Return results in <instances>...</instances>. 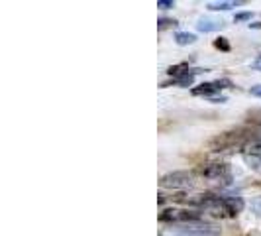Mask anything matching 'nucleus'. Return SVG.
<instances>
[{
  "mask_svg": "<svg viewBox=\"0 0 261 236\" xmlns=\"http://www.w3.org/2000/svg\"><path fill=\"white\" fill-rule=\"evenodd\" d=\"M175 26H177V20H173V18H159L157 20V30H167V28Z\"/></svg>",
  "mask_w": 261,
  "mask_h": 236,
  "instance_id": "nucleus-13",
  "label": "nucleus"
},
{
  "mask_svg": "<svg viewBox=\"0 0 261 236\" xmlns=\"http://www.w3.org/2000/svg\"><path fill=\"white\" fill-rule=\"evenodd\" d=\"M157 8H161V10H171V8H175V2H173V0H157Z\"/></svg>",
  "mask_w": 261,
  "mask_h": 236,
  "instance_id": "nucleus-15",
  "label": "nucleus"
},
{
  "mask_svg": "<svg viewBox=\"0 0 261 236\" xmlns=\"http://www.w3.org/2000/svg\"><path fill=\"white\" fill-rule=\"evenodd\" d=\"M244 159L251 170L261 171V142L259 140H251L249 144H246V150H244Z\"/></svg>",
  "mask_w": 261,
  "mask_h": 236,
  "instance_id": "nucleus-8",
  "label": "nucleus"
},
{
  "mask_svg": "<svg viewBox=\"0 0 261 236\" xmlns=\"http://www.w3.org/2000/svg\"><path fill=\"white\" fill-rule=\"evenodd\" d=\"M222 28H224L222 20H214V18H206V16L196 22V30H198V32H204V34L218 32V30H222Z\"/></svg>",
  "mask_w": 261,
  "mask_h": 236,
  "instance_id": "nucleus-9",
  "label": "nucleus"
},
{
  "mask_svg": "<svg viewBox=\"0 0 261 236\" xmlns=\"http://www.w3.org/2000/svg\"><path fill=\"white\" fill-rule=\"evenodd\" d=\"M251 210L261 219V197H255V199L251 201Z\"/></svg>",
  "mask_w": 261,
  "mask_h": 236,
  "instance_id": "nucleus-16",
  "label": "nucleus"
},
{
  "mask_svg": "<svg viewBox=\"0 0 261 236\" xmlns=\"http://www.w3.org/2000/svg\"><path fill=\"white\" fill-rule=\"evenodd\" d=\"M251 20V12H238L234 16V22H248Z\"/></svg>",
  "mask_w": 261,
  "mask_h": 236,
  "instance_id": "nucleus-17",
  "label": "nucleus"
},
{
  "mask_svg": "<svg viewBox=\"0 0 261 236\" xmlns=\"http://www.w3.org/2000/svg\"><path fill=\"white\" fill-rule=\"evenodd\" d=\"M251 95H253V97H257V99H261V85H255V87H251Z\"/></svg>",
  "mask_w": 261,
  "mask_h": 236,
  "instance_id": "nucleus-19",
  "label": "nucleus"
},
{
  "mask_svg": "<svg viewBox=\"0 0 261 236\" xmlns=\"http://www.w3.org/2000/svg\"><path fill=\"white\" fill-rule=\"evenodd\" d=\"M251 30H261V22H253V24H249Z\"/></svg>",
  "mask_w": 261,
  "mask_h": 236,
  "instance_id": "nucleus-20",
  "label": "nucleus"
},
{
  "mask_svg": "<svg viewBox=\"0 0 261 236\" xmlns=\"http://www.w3.org/2000/svg\"><path fill=\"white\" fill-rule=\"evenodd\" d=\"M214 48L216 50H220V52H230V43H228V39L226 38H218L216 41H214Z\"/></svg>",
  "mask_w": 261,
  "mask_h": 236,
  "instance_id": "nucleus-14",
  "label": "nucleus"
},
{
  "mask_svg": "<svg viewBox=\"0 0 261 236\" xmlns=\"http://www.w3.org/2000/svg\"><path fill=\"white\" fill-rule=\"evenodd\" d=\"M175 230H179V232H183V234H191V236H218L220 234V226L204 223V221H198V223H191V224H181V226H175Z\"/></svg>",
  "mask_w": 261,
  "mask_h": 236,
  "instance_id": "nucleus-6",
  "label": "nucleus"
},
{
  "mask_svg": "<svg viewBox=\"0 0 261 236\" xmlns=\"http://www.w3.org/2000/svg\"><path fill=\"white\" fill-rule=\"evenodd\" d=\"M193 205L198 207V210H204L212 217H236L238 213L244 209V199L240 195H216V193H206V195H198L193 199Z\"/></svg>",
  "mask_w": 261,
  "mask_h": 236,
  "instance_id": "nucleus-1",
  "label": "nucleus"
},
{
  "mask_svg": "<svg viewBox=\"0 0 261 236\" xmlns=\"http://www.w3.org/2000/svg\"><path fill=\"white\" fill-rule=\"evenodd\" d=\"M255 69H259L261 71V61H255Z\"/></svg>",
  "mask_w": 261,
  "mask_h": 236,
  "instance_id": "nucleus-21",
  "label": "nucleus"
},
{
  "mask_svg": "<svg viewBox=\"0 0 261 236\" xmlns=\"http://www.w3.org/2000/svg\"><path fill=\"white\" fill-rule=\"evenodd\" d=\"M244 2H240V0H218V2H208V10H212V12H220V10H230V8H236V6H242Z\"/></svg>",
  "mask_w": 261,
  "mask_h": 236,
  "instance_id": "nucleus-10",
  "label": "nucleus"
},
{
  "mask_svg": "<svg viewBox=\"0 0 261 236\" xmlns=\"http://www.w3.org/2000/svg\"><path fill=\"white\" fill-rule=\"evenodd\" d=\"M159 236H191V234H183V232H179V230H175V228H171V230H161Z\"/></svg>",
  "mask_w": 261,
  "mask_h": 236,
  "instance_id": "nucleus-18",
  "label": "nucleus"
},
{
  "mask_svg": "<svg viewBox=\"0 0 261 236\" xmlns=\"http://www.w3.org/2000/svg\"><path fill=\"white\" fill-rule=\"evenodd\" d=\"M230 87H234V83L230 79H216V81H208V83H200L191 92L195 97H208V99H212L216 92L224 91V89H230Z\"/></svg>",
  "mask_w": 261,
  "mask_h": 236,
  "instance_id": "nucleus-7",
  "label": "nucleus"
},
{
  "mask_svg": "<svg viewBox=\"0 0 261 236\" xmlns=\"http://www.w3.org/2000/svg\"><path fill=\"white\" fill-rule=\"evenodd\" d=\"M159 221L161 223H169L175 226H181V224H191L202 221V213L198 209H167L159 215Z\"/></svg>",
  "mask_w": 261,
  "mask_h": 236,
  "instance_id": "nucleus-3",
  "label": "nucleus"
},
{
  "mask_svg": "<svg viewBox=\"0 0 261 236\" xmlns=\"http://www.w3.org/2000/svg\"><path fill=\"white\" fill-rule=\"evenodd\" d=\"M246 142H251V134H248V130H232V132H224L220 136H216L212 142H210V148L214 152H224L228 148H234V146H244Z\"/></svg>",
  "mask_w": 261,
  "mask_h": 236,
  "instance_id": "nucleus-2",
  "label": "nucleus"
},
{
  "mask_svg": "<svg viewBox=\"0 0 261 236\" xmlns=\"http://www.w3.org/2000/svg\"><path fill=\"white\" fill-rule=\"evenodd\" d=\"M257 61H261V57H259V59H257Z\"/></svg>",
  "mask_w": 261,
  "mask_h": 236,
  "instance_id": "nucleus-22",
  "label": "nucleus"
},
{
  "mask_svg": "<svg viewBox=\"0 0 261 236\" xmlns=\"http://www.w3.org/2000/svg\"><path fill=\"white\" fill-rule=\"evenodd\" d=\"M200 175L210 179V181H218V183L222 185L232 183V171H230V168L226 163H206L200 170Z\"/></svg>",
  "mask_w": 261,
  "mask_h": 236,
  "instance_id": "nucleus-5",
  "label": "nucleus"
},
{
  "mask_svg": "<svg viewBox=\"0 0 261 236\" xmlns=\"http://www.w3.org/2000/svg\"><path fill=\"white\" fill-rule=\"evenodd\" d=\"M193 183H195V173L187 170L169 171L159 179V185L163 189H189L193 187Z\"/></svg>",
  "mask_w": 261,
  "mask_h": 236,
  "instance_id": "nucleus-4",
  "label": "nucleus"
},
{
  "mask_svg": "<svg viewBox=\"0 0 261 236\" xmlns=\"http://www.w3.org/2000/svg\"><path fill=\"white\" fill-rule=\"evenodd\" d=\"M187 71H191L189 63H179V65H171L169 69H167V75L175 79V77H181V75H185Z\"/></svg>",
  "mask_w": 261,
  "mask_h": 236,
  "instance_id": "nucleus-12",
  "label": "nucleus"
},
{
  "mask_svg": "<svg viewBox=\"0 0 261 236\" xmlns=\"http://www.w3.org/2000/svg\"><path fill=\"white\" fill-rule=\"evenodd\" d=\"M175 41H177L179 45H191V43L196 41V36L191 34V32H177V34H175Z\"/></svg>",
  "mask_w": 261,
  "mask_h": 236,
  "instance_id": "nucleus-11",
  "label": "nucleus"
}]
</instances>
